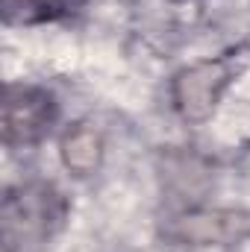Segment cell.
I'll return each mask as SVG.
<instances>
[{"instance_id":"cell-1","label":"cell","mask_w":250,"mask_h":252,"mask_svg":"<svg viewBox=\"0 0 250 252\" xmlns=\"http://www.w3.org/2000/svg\"><path fill=\"white\" fill-rule=\"evenodd\" d=\"M65 220V199L53 185L30 182L3 199V247L6 252L39 250Z\"/></svg>"},{"instance_id":"cell-2","label":"cell","mask_w":250,"mask_h":252,"mask_svg":"<svg viewBox=\"0 0 250 252\" xmlns=\"http://www.w3.org/2000/svg\"><path fill=\"white\" fill-rule=\"evenodd\" d=\"M56 118L53 97L33 85H9L3 94V141L9 147H30L47 135Z\"/></svg>"},{"instance_id":"cell-3","label":"cell","mask_w":250,"mask_h":252,"mask_svg":"<svg viewBox=\"0 0 250 252\" xmlns=\"http://www.w3.org/2000/svg\"><path fill=\"white\" fill-rule=\"evenodd\" d=\"M230 79V70L224 62H200L183 70L174 82V103L188 121H203L215 109L224 85Z\"/></svg>"},{"instance_id":"cell-4","label":"cell","mask_w":250,"mask_h":252,"mask_svg":"<svg viewBox=\"0 0 250 252\" xmlns=\"http://www.w3.org/2000/svg\"><path fill=\"white\" fill-rule=\"evenodd\" d=\"M100 156H103V141H100V135H97L91 126L80 124L77 129H71V132L65 135L62 158H65V164H68L74 173L83 176V173L97 170Z\"/></svg>"},{"instance_id":"cell-5","label":"cell","mask_w":250,"mask_h":252,"mask_svg":"<svg viewBox=\"0 0 250 252\" xmlns=\"http://www.w3.org/2000/svg\"><path fill=\"white\" fill-rule=\"evenodd\" d=\"M80 0H6V9L15 12L27 21L33 18H53V15H62L68 9H74Z\"/></svg>"}]
</instances>
